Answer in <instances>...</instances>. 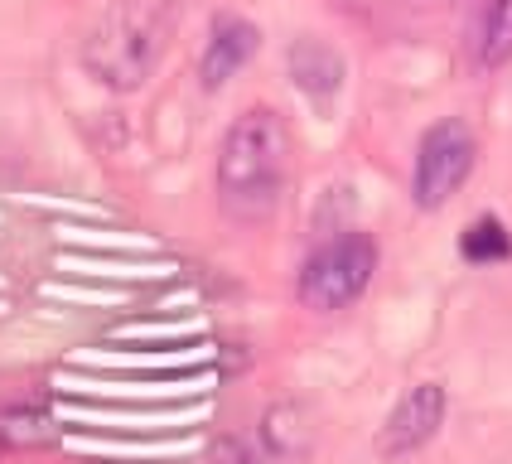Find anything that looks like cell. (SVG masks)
<instances>
[{
	"mask_svg": "<svg viewBox=\"0 0 512 464\" xmlns=\"http://www.w3.org/2000/svg\"><path fill=\"white\" fill-rule=\"evenodd\" d=\"M440 421H445V387H440V382L411 387V392L392 406V416L382 421V431H377V455H382V460H406V455H416L421 445L435 440Z\"/></svg>",
	"mask_w": 512,
	"mask_h": 464,
	"instance_id": "cell-5",
	"label": "cell"
},
{
	"mask_svg": "<svg viewBox=\"0 0 512 464\" xmlns=\"http://www.w3.org/2000/svg\"><path fill=\"white\" fill-rule=\"evenodd\" d=\"M285 63H290V83L300 87L305 97H314V102H329L343 87V58L324 39H295Z\"/></svg>",
	"mask_w": 512,
	"mask_h": 464,
	"instance_id": "cell-7",
	"label": "cell"
},
{
	"mask_svg": "<svg viewBox=\"0 0 512 464\" xmlns=\"http://www.w3.org/2000/svg\"><path fill=\"white\" fill-rule=\"evenodd\" d=\"M372 276H377V242L368 232H343L300 266V300L319 315H334L372 286Z\"/></svg>",
	"mask_w": 512,
	"mask_h": 464,
	"instance_id": "cell-3",
	"label": "cell"
},
{
	"mask_svg": "<svg viewBox=\"0 0 512 464\" xmlns=\"http://www.w3.org/2000/svg\"><path fill=\"white\" fill-rule=\"evenodd\" d=\"M479 141L464 121H435L421 145H416V174H411V194L421 208H445L464 189V179L474 174Z\"/></svg>",
	"mask_w": 512,
	"mask_h": 464,
	"instance_id": "cell-4",
	"label": "cell"
},
{
	"mask_svg": "<svg viewBox=\"0 0 512 464\" xmlns=\"http://www.w3.org/2000/svg\"><path fill=\"white\" fill-rule=\"evenodd\" d=\"M474 58L479 68H503L512 58V0H488L479 29H474Z\"/></svg>",
	"mask_w": 512,
	"mask_h": 464,
	"instance_id": "cell-8",
	"label": "cell"
},
{
	"mask_svg": "<svg viewBox=\"0 0 512 464\" xmlns=\"http://www.w3.org/2000/svg\"><path fill=\"white\" fill-rule=\"evenodd\" d=\"M459 257L474 261V266H493V261L512 257V232L498 218H474L464 237H459Z\"/></svg>",
	"mask_w": 512,
	"mask_h": 464,
	"instance_id": "cell-9",
	"label": "cell"
},
{
	"mask_svg": "<svg viewBox=\"0 0 512 464\" xmlns=\"http://www.w3.org/2000/svg\"><path fill=\"white\" fill-rule=\"evenodd\" d=\"M179 0H107L83 39V68L92 83L136 92L170 49Z\"/></svg>",
	"mask_w": 512,
	"mask_h": 464,
	"instance_id": "cell-2",
	"label": "cell"
},
{
	"mask_svg": "<svg viewBox=\"0 0 512 464\" xmlns=\"http://www.w3.org/2000/svg\"><path fill=\"white\" fill-rule=\"evenodd\" d=\"M256 44H261L256 25H247L242 15H218L213 29H208L203 58H199V83L203 87H223L228 78H237V73L252 63Z\"/></svg>",
	"mask_w": 512,
	"mask_h": 464,
	"instance_id": "cell-6",
	"label": "cell"
},
{
	"mask_svg": "<svg viewBox=\"0 0 512 464\" xmlns=\"http://www.w3.org/2000/svg\"><path fill=\"white\" fill-rule=\"evenodd\" d=\"M290 189V131L271 107H252L218 145V203L237 223H266Z\"/></svg>",
	"mask_w": 512,
	"mask_h": 464,
	"instance_id": "cell-1",
	"label": "cell"
}]
</instances>
